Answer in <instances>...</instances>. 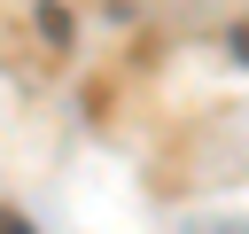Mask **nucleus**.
<instances>
[{
    "instance_id": "nucleus-1",
    "label": "nucleus",
    "mask_w": 249,
    "mask_h": 234,
    "mask_svg": "<svg viewBox=\"0 0 249 234\" xmlns=\"http://www.w3.org/2000/svg\"><path fill=\"white\" fill-rule=\"evenodd\" d=\"M241 55H249V23H241Z\"/></svg>"
}]
</instances>
